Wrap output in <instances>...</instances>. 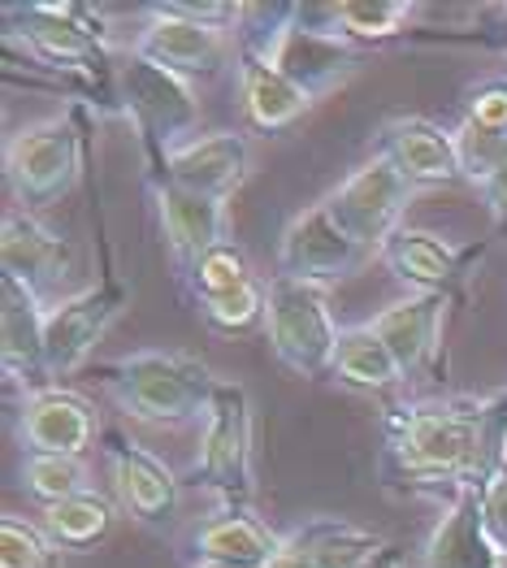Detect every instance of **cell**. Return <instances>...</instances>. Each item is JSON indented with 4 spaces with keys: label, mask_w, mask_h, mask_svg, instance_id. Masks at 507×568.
Here are the masks:
<instances>
[{
    "label": "cell",
    "mask_w": 507,
    "mask_h": 568,
    "mask_svg": "<svg viewBox=\"0 0 507 568\" xmlns=\"http://www.w3.org/2000/svg\"><path fill=\"white\" fill-rule=\"evenodd\" d=\"M265 334L274 356L300 378H325L334 369L338 326L329 317L325 291L313 283L270 278L265 283Z\"/></svg>",
    "instance_id": "obj_7"
},
{
    "label": "cell",
    "mask_w": 507,
    "mask_h": 568,
    "mask_svg": "<svg viewBox=\"0 0 507 568\" xmlns=\"http://www.w3.org/2000/svg\"><path fill=\"white\" fill-rule=\"evenodd\" d=\"M48 304L27 291L18 278L0 274V356H4V378L13 390H22V399L52 390L57 378L48 369Z\"/></svg>",
    "instance_id": "obj_12"
},
{
    "label": "cell",
    "mask_w": 507,
    "mask_h": 568,
    "mask_svg": "<svg viewBox=\"0 0 507 568\" xmlns=\"http://www.w3.org/2000/svg\"><path fill=\"white\" fill-rule=\"evenodd\" d=\"M481 195H486V204H490L495 222L507 231V165L495 174V179H486V183H481Z\"/></svg>",
    "instance_id": "obj_36"
},
{
    "label": "cell",
    "mask_w": 507,
    "mask_h": 568,
    "mask_svg": "<svg viewBox=\"0 0 507 568\" xmlns=\"http://www.w3.org/2000/svg\"><path fill=\"white\" fill-rule=\"evenodd\" d=\"M377 256L386 261V270L399 283L416 286V291L452 295L456 278L464 274V252H456L447 239H438L434 231H416V226H404L399 235L386 239Z\"/></svg>",
    "instance_id": "obj_23"
},
{
    "label": "cell",
    "mask_w": 507,
    "mask_h": 568,
    "mask_svg": "<svg viewBox=\"0 0 507 568\" xmlns=\"http://www.w3.org/2000/svg\"><path fill=\"white\" fill-rule=\"evenodd\" d=\"M265 18H270V27H243L247 36L239 48L261 52L274 70H282L313 100L347 83L365 61V52L352 40H343L329 27H317L313 4H274V9L265 4Z\"/></svg>",
    "instance_id": "obj_3"
},
{
    "label": "cell",
    "mask_w": 507,
    "mask_h": 568,
    "mask_svg": "<svg viewBox=\"0 0 507 568\" xmlns=\"http://www.w3.org/2000/svg\"><path fill=\"white\" fill-rule=\"evenodd\" d=\"M329 374L338 382H347V386H356V390H373V395H382V390H391V386L404 382V369L395 365L391 347L369 331V322L338 334L334 369Z\"/></svg>",
    "instance_id": "obj_25"
},
{
    "label": "cell",
    "mask_w": 507,
    "mask_h": 568,
    "mask_svg": "<svg viewBox=\"0 0 507 568\" xmlns=\"http://www.w3.org/2000/svg\"><path fill=\"white\" fill-rule=\"evenodd\" d=\"M504 568H507V565H504Z\"/></svg>",
    "instance_id": "obj_40"
},
{
    "label": "cell",
    "mask_w": 507,
    "mask_h": 568,
    "mask_svg": "<svg viewBox=\"0 0 507 568\" xmlns=\"http://www.w3.org/2000/svg\"><path fill=\"white\" fill-rule=\"evenodd\" d=\"M18 438L31 452H44V456H83L88 443L95 438V413L88 399L52 386L40 390L31 399H22V413H18Z\"/></svg>",
    "instance_id": "obj_19"
},
{
    "label": "cell",
    "mask_w": 507,
    "mask_h": 568,
    "mask_svg": "<svg viewBox=\"0 0 507 568\" xmlns=\"http://www.w3.org/2000/svg\"><path fill=\"white\" fill-rule=\"evenodd\" d=\"M452 135H456V152H460V174L468 183L481 187L507 165V131H490V126H477L464 118Z\"/></svg>",
    "instance_id": "obj_32"
},
{
    "label": "cell",
    "mask_w": 507,
    "mask_h": 568,
    "mask_svg": "<svg viewBox=\"0 0 507 568\" xmlns=\"http://www.w3.org/2000/svg\"><path fill=\"white\" fill-rule=\"evenodd\" d=\"M377 156H386L413 187L460 183V152L456 135L429 118H395L377 131Z\"/></svg>",
    "instance_id": "obj_18"
},
{
    "label": "cell",
    "mask_w": 507,
    "mask_h": 568,
    "mask_svg": "<svg viewBox=\"0 0 507 568\" xmlns=\"http://www.w3.org/2000/svg\"><path fill=\"white\" fill-rule=\"evenodd\" d=\"M95 9L70 4V0H27V4H4V36L9 44H22L27 57H36L48 70L74 74L83 83H95L100 95H113L109 79V44L104 31L92 22Z\"/></svg>",
    "instance_id": "obj_4"
},
{
    "label": "cell",
    "mask_w": 507,
    "mask_h": 568,
    "mask_svg": "<svg viewBox=\"0 0 507 568\" xmlns=\"http://www.w3.org/2000/svg\"><path fill=\"white\" fill-rule=\"evenodd\" d=\"M507 556L490 542L486 525H481V499L477 486H456L447 517L434 525V534L425 538L420 568H504Z\"/></svg>",
    "instance_id": "obj_21"
},
{
    "label": "cell",
    "mask_w": 507,
    "mask_h": 568,
    "mask_svg": "<svg viewBox=\"0 0 507 568\" xmlns=\"http://www.w3.org/2000/svg\"><path fill=\"white\" fill-rule=\"evenodd\" d=\"M464 118L477 126H490V131H507V79H490V83L473 88Z\"/></svg>",
    "instance_id": "obj_34"
},
{
    "label": "cell",
    "mask_w": 507,
    "mask_h": 568,
    "mask_svg": "<svg viewBox=\"0 0 507 568\" xmlns=\"http://www.w3.org/2000/svg\"><path fill=\"white\" fill-rule=\"evenodd\" d=\"M265 568H317L313 565V556L295 542V538H282V547H277V556L270 560Z\"/></svg>",
    "instance_id": "obj_37"
},
{
    "label": "cell",
    "mask_w": 507,
    "mask_h": 568,
    "mask_svg": "<svg viewBox=\"0 0 507 568\" xmlns=\"http://www.w3.org/2000/svg\"><path fill=\"white\" fill-rule=\"evenodd\" d=\"M131 304V286L113 274H104L95 286L65 295L48 308L44 338H48V369L52 378H70L92 361L95 343L109 334V326L122 317Z\"/></svg>",
    "instance_id": "obj_11"
},
{
    "label": "cell",
    "mask_w": 507,
    "mask_h": 568,
    "mask_svg": "<svg viewBox=\"0 0 507 568\" xmlns=\"http://www.w3.org/2000/svg\"><path fill=\"white\" fill-rule=\"evenodd\" d=\"M282 538L270 525H261L252 513L222 508L217 517L195 529V560H217L234 568H265L277 556Z\"/></svg>",
    "instance_id": "obj_24"
},
{
    "label": "cell",
    "mask_w": 507,
    "mask_h": 568,
    "mask_svg": "<svg viewBox=\"0 0 507 568\" xmlns=\"http://www.w3.org/2000/svg\"><path fill=\"white\" fill-rule=\"evenodd\" d=\"M369 568H399V547H386Z\"/></svg>",
    "instance_id": "obj_38"
},
{
    "label": "cell",
    "mask_w": 507,
    "mask_h": 568,
    "mask_svg": "<svg viewBox=\"0 0 507 568\" xmlns=\"http://www.w3.org/2000/svg\"><path fill=\"white\" fill-rule=\"evenodd\" d=\"M447 304H452V295H443V291H416L408 300L386 304L369 322V331L391 347V356H395V365L404 369V378L420 374V369L434 361Z\"/></svg>",
    "instance_id": "obj_20"
},
{
    "label": "cell",
    "mask_w": 507,
    "mask_h": 568,
    "mask_svg": "<svg viewBox=\"0 0 507 568\" xmlns=\"http://www.w3.org/2000/svg\"><path fill=\"white\" fill-rule=\"evenodd\" d=\"M109 525H113V508H109L95 490L44 508L48 538H52L61 551H88V547H95V542L109 534Z\"/></svg>",
    "instance_id": "obj_28"
},
{
    "label": "cell",
    "mask_w": 507,
    "mask_h": 568,
    "mask_svg": "<svg viewBox=\"0 0 507 568\" xmlns=\"http://www.w3.org/2000/svg\"><path fill=\"white\" fill-rule=\"evenodd\" d=\"M0 261H4V278H18L27 291H36L48 308L57 304V291L70 278V243L48 231L44 222L27 209H9L4 226H0Z\"/></svg>",
    "instance_id": "obj_17"
},
{
    "label": "cell",
    "mask_w": 507,
    "mask_h": 568,
    "mask_svg": "<svg viewBox=\"0 0 507 568\" xmlns=\"http://www.w3.org/2000/svg\"><path fill=\"white\" fill-rule=\"evenodd\" d=\"M22 486H27L44 508L92 490V486H88V465H83V456H44V452L22 456Z\"/></svg>",
    "instance_id": "obj_29"
},
{
    "label": "cell",
    "mask_w": 507,
    "mask_h": 568,
    "mask_svg": "<svg viewBox=\"0 0 507 568\" xmlns=\"http://www.w3.org/2000/svg\"><path fill=\"white\" fill-rule=\"evenodd\" d=\"M252 174V143L239 131H213V135H195L179 143L161 170H152V179L179 183L186 191L213 195V200H231L234 191L247 183Z\"/></svg>",
    "instance_id": "obj_15"
},
{
    "label": "cell",
    "mask_w": 507,
    "mask_h": 568,
    "mask_svg": "<svg viewBox=\"0 0 507 568\" xmlns=\"http://www.w3.org/2000/svg\"><path fill=\"white\" fill-rule=\"evenodd\" d=\"M413 183L373 152L365 165H356L338 187L322 195L329 222L365 252H382V243L404 231V213L413 204Z\"/></svg>",
    "instance_id": "obj_8"
},
{
    "label": "cell",
    "mask_w": 507,
    "mask_h": 568,
    "mask_svg": "<svg viewBox=\"0 0 507 568\" xmlns=\"http://www.w3.org/2000/svg\"><path fill=\"white\" fill-rule=\"evenodd\" d=\"M104 456L126 517H135L139 525H174L183 508V486L161 456H152L148 447H139L135 438L118 429H104Z\"/></svg>",
    "instance_id": "obj_14"
},
{
    "label": "cell",
    "mask_w": 507,
    "mask_h": 568,
    "mask_svg": "<svg viewBox=\"0 0 507 568\" xmlns=\"http://www.w3.org/2000/svg\"><path fill=\"white\" fill-rule=\"evenodd\" d=\"M377 469L386 486L404 490H481V399H429L391 408Z\"/></svg>",
    "instance_id": "obj_1"
},
{
    "label": "cell",
    "mask_w": 507,
    "mask_h": 568,
    "mask_svg": "<svg viewBox=\"0 0 507 568\" xmlns=\"http://www.w3.org/2000/svg\"><path fill=\"white\" fill-rule=\"evenodd\" d=\"M148 191H152V204H156V222H161L165 247H170V256L179 265V278H186L191 265L204 252L226 243V200L186 191L179 183L152 179V174H148Z\"/></svg>",
    "instance_id": "obj_16"
},
{
    "label": "cell",
    "mask_w": 507,
    "mask_h": 568,
    "mask_svg": "<svg viewBox=\"0 0 507 568\" xmlns=\"http://www.w3.org/2000/svg\"><path fill=\"white\" fill-rule=\"evenodd\" d=\"M113 100H122V109L135 118L139 140L148 152V174L161 170V161L179 143L195 140L200 100L191 92V83L179 79L174 70L139 57L135 48L122 52L113 65Z\"/></svg>",
    "instance_id": "obj_5"
},
{
    "label": "cell",
    "mask_w": 507,
    "mask_h": 568,
    "mask_svg": "<svg viewBox=\"0 0 507 568\" xmlns=\"http://www.w3.org/2000/svg\"><path fill=\"white\" fill-rule=\"evenodd\" d=\"M135 52L156 61V65H165V70H174L186 83L191 79H213L217 70L239 61V48H234L226 27L191 18L174 0L148 9V22L139 27L135 36Z\"/></svg>",
    "instance_id": "obj_10"
},
{
    "label": "cell",
    "mask_w": 507,
    "mask_h": 568,
    "mask_svg": "<svg viewBox=\"0 0 507 568\" xmlns=\"http://www.w3.org/2000/svg\"><path fill=\"white\" fill-rule=\"evenodd\" d=\"M322 18L329 31H338L352 44H382L408 31L416 18V4L408 0H338L322 4Z\"/></svg>",
    "instance_id": "obj_27"
},
{
    "label": "cell",
    "mask_w": 507,
    "mask_h": 568,
    "mask_svg": "<svg viewBox=\"0 0 507 568\" xmlns=\"http://www.w3.org/2000/svg\"><path fill=\"white\" fill-rule=\"evenodd\" d=\"M477 499H481V525H486L490 542L507 556V469H499V474L490 477L477 490Z\"/></svg>",
    "instance_id": "obj_35"
},
{
    "label": "cell",
    "mask_w": 507,
    "mask_h": 568,
    "mask_svg": "<svg viewBox=\"0 0 507 568\" xmlns=\"http://www.w3.org/2000/svg\"><path fill=\"white\" fill-rule=\"evenodd\" d=\"M247 283H256V278H252L247 256H243L234 243H217L213 252H204V256L191 265V274L183 278V286L191 291L195 304H200V300L231 295V291H243Z\"/></svg>",
    "instance_id": "obj_30"
},
{
    "label": "cell",
    "mask_w": 507,
    "mask_h": 568,
    "mask_svg": "<svg viewBox=\"0 0 507 568\" xmlns=\"http://www.w3.org/2000/svg\"><path fill=\"white\" fill-rule=\"evenodd\" d=\"M200 317L222 334H243L252 331L256 322H265V283H247L243 291L217 295V300H200L195 304Z\"/></svg>",
    "instance_id": "obj_33"
},
{
    "label": "cell",
    "mask_w": 507,
    "mask_h": 568,
    "mask_svg": "<svg viewBox=\"0 0 507 568\" xmlns=\"http://www.w3.org/2000/svg\"><path fill=\"white\" fill-rule=\"evenodd\" d=\"M83 104L70 113H57L44 122H31L13 131L4 143V179L27 213L57 204L65 191L79 183L83 170Z\"/></svg>",
    "instance_id": "obj_6"
},
{
    "label": "cell",
    "mask_w": 507,
    "mask_h": 568,
    "mask_svg": "<svg viewBox=\"0 0 507 568\" xmlns=\"http://www.w3.org/2000/svg\"><path fill=\"white\" fill-rule=\"evenodd\" d=\"M195 481L222 495L231 513H243L252 499V399L239 382H217L213 390Z\"/></svg>",
    "instance_id": "obj_9"
},
{
    "label": "cell",
    "mask_w": 507,
    "mask_h": 568,
    "mask_svg": "<svg viewBox=\"0 0 507 568\" xmlns=\"http://www.w3.org/2000/svg\"><path fill=\"white\" fill-rule=\"evenodd\" d=\"M191 568H234V565H217V560H195Z\"/></svg>",
    "instance_id": "obj_39"
},
{
    "label": "cell",
    "mask_w": 507,
    "mask_h": 568,
    "mask_svg": "<svg viewBox=\"0 0 507 568\" xmlns=\"http://www.w3.org/2000/svg\"><path fill=\"white\" fill-rule=\"evenodd\" d=\"M365 256H369V252L356 247L352 239L343 235V231L329 222L325 204L317 200L313 209L295 213V217L286 222L282 239H277V278L325 286V283H334V278H347Z\"/></svg>",
    "instance_id": "obj_13"
},
{
    "label": "cell",
    "mask_w": 507,
    "mask_h": 568,
    "mask_svg": "<svg viewBox=\"0 0 507 568\" xmlns=\"http://www.w3.org/2000/svg\"><path fill=\"white\" fill-rule=\"evenodd\" d=\"M291 538L313 556L317 568H369L391 547L386 538H377L369 529H356V525L334 521V517L308 521L304 529H295Z\"/></svg>",
    "instance_id": "obj_26"
},
{
    "label": "cell",
    "mask_w": 507,
    "mask_h": 568,
    "mask_svg": "<svg viewBox=\"0 0 507 568\" xmlns=\"http://www.w3.org/2000/svg\"><path fill=\"white\" fill-rule=\"evenodd\" d=\"M239 92H243V109H247L252 126L256 131H270V135L295 126L317 104L304 88H295L282 70H274L252 48H239Z\"/></svg>",
    "instance_id": "obj_22"
},
{
    "label": "cell",
    "mask_w": 507,
    "mask_h": 568,
    "mask_svg": "<svg viewBox=\"0 0 507 568\" xmlns=\"http://www.w3.org/2000/svg\"><path fill=\"white\" fill-rule=\"evenodd\" d=\"M0 568H61V547L48 529L4 513L0 521Z\"/></svg>",
    "instance_id": "obj_31"
},
{
    "label": "cell",
    "mask_w": 507,
    "mask_h": 568,
    "mask_svg": "<svg viewBox=\"0 0 507 568\" xmlns=\"http://www.w3.org/2000/svg\"><path fill=\"white\" fill-rule=\"evenodd\" d=\"M104 395L135 422L179 426L191 417H209L217 378L179 352H135L95 369Z\"/></svg>",
    "instance_id": "obj_2"
}]
</instances>
